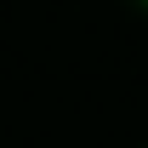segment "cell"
Wrapping results in <instances>:
<instances>
[{
    "label": "cell",
    "mask_w": 148,
    "mask_h": 148,
    "mask_svg": "<svg viewBox=\"0 0 148 148\" xmlns=\"http://www.w3.org/2000/svg\"><path fill=\"white\" fill-rule=\"evenodd\" d=\"M143 6H148V0H143Z\"/></svg>",
    "instance_id": "1"
}]
</instances>
